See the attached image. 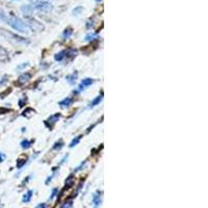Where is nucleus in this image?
<instances>
[{
  "label": "nucleus",
  "mask_w": 208,
  "mask_h": 208,
  "mask_svg": "<svg viewBox=\"0 0 208 208\" xmlns=\"http://www.w3.org/2000/svg\"><path fill=\"white\" fill-rule=\"evenodd\" d=\"M81 135H79V136H77V137H75V139H73V141L71 142V144H70V148H73V147H75L76 145H78V143L80 142V139H81Z\"/></svg>",
  "instance_id": "a211bd4d"
},
{
  "label": "nucleus",
  "mask_w": 208,
  "mask_h": 208,
  "mask_svg": "<svg viewBox=\"0 0 208 208\" xmlns=\"http://www.w3.org/2000/svg\"><path fill=\"white\" fill-rule=\"evenodd\" d=\"M34 110L32 108H26L25 110L23 111V113H22V115H23L25 118H30L32 115H34Z\"/></svg>",
  "instance_id": "dca6fc26"
},
{
  "label": "nucleus",
  "mask_w": 208,
  "mask_h": 208,
  "mask_svg": "<svg viewBox=\"0 0 208 208\" xmlns=\"http://www.w3.org/2000/svg\"><path fill=\"white\" fill-rule=\"evenodd\" d=\"M57 194H58V188H53V189H52V194H51V196H50L49 199L50 200H52L53 198H55Z\"/></svg>",
  "instance_id": "cd10ccee"
},
{
  "label": "nucleus",
  "mask_w": 208,
  "mask_h": 208,
  "mask_svg": "<svg viewBox=\"0 0 208 208\" xmlns=\"http://www.w3.org/2000/svg\"><path fill=\"white\" fill-rule=\"evenodd\" d=\"M60 113H55V115L51 116V117L47 120V122H49V123H50V125L48 127H49V128H51V127L53 126V125L55 124L58 120H60Z\"/></svg>",
  "instance_id": "0eeeda50"
},
{
  "label": "nucleus",
  "mask_w": 208,
  "mask_h": 208,
  "mask_svg": "<svg viewBox=\"0 0 208 208\" xmlns=\"http://www.w3.org/2000/svg\"><path fill=\"white\" fill-rule=\"evenodd\" d=\"M34 208H46V204L45 203H40V204H38Z\"/></svg>",
  "instance_id": "7c9ffc66"
},
{
  "label": "nucleus",
  "mask_w": 208,
  "mask_h": 208,
  "mask_svg": "<svg viewBox=\"0 0 208 208\" xmlns=\"http://www.w3.org/2000/svg\"><path fill=\"white\" fill-rule=\"evenodd\" d=\"M6 81H7V76H4L3 78H2V80L0 81V85H2V84H4Z\"/></svg>",
  "instance_id": "c756f323"
},
{
  "label": "nucleus",
  "mask_w": 208,
  "mask_h": 208,
  "mask_svg": "<svg viewBox=\"0 0 208 208\" xmlns=\"http://www.w3.org/2000/svg\"><path fill=\"white\" fill-rule=\"evenodd\" d=\"M0 34H1L6 41L10 42V43L17 44V45H28V44L30 43L28 39L18 36V34H14V32L10 31V30H7V29H4V28H0Z\"/></svg>",
  "instance_id": "f257e3e1"
},
{
  "label": "nucleus",
  "mask_w": 208,
  "mask_h": 208,
  "mask_svg": "<svg viewBox=\"0 0 208 208\" xmlns=\"http://www.w3.org/2000/svg\"><path fill=\"white\" fill-rule=\"evenodd\" d=\"M94 82H95V80H94L93 78H85V79H83L82 81H81V84L84 87H86V86H89V85H92Z\"/></svg>",
  "instance_id": "2eb2a0df"
},
{
  "label": "nucleus",
  "mask_w": 208,
  "mask_h": 208,
  "mask_svg": "<svg viewBox=\"0 0 208 208\" xmlns=\"http://www.w3.org/2000/svg\"><path fill=\"white\" fill-rule=\"evenodd\" d=\"M32 142L31 141H28V139H23V141L21 142V147L23 149H28L30 146H31Z\"/></svg>",
  "instance_id": "f3484780"
},
{
  "label": "nucleus",
  "mask_w": 208,
  "mask_h": 208,
  "mask_svg": "<svg viewBox=\"0 0 208 208\" xmlns=\"http://www.w3.org/2000/svg\"><path fill=\"white\" fill-rule=\"evenodd\" d=\"M25 163H26V159H19L18 161H17V168H22L24 165H25Z\"/></svg>",
  "instance_id": "bb28decb"
},
{
  "label": "nucleus",
  "mask_w": 208,
  "mask_h": 208,
  "mask_svg": "<svg viewBox=\"0 0 208 208\" xmlns=\"http://www.w3.org/2000/svg\"><path fill=\"white\" fill-rule=\"evenodd\" d=\"M72 98H70V97H68V98H65L63 100H62V101L60 102V107H68V106H70V105L72 104Z\"/></svg>",
  "instance_id": "9d476101"
},
{
  "label": "nucleus",
  "mask_w": 208,
  "mask_h": 208,
  "mask_svg": "<svg viewBox=\"0 0 208 208\" xmlns=\"http://www.w3.org/2000/svg\"><path fill=\"white\" fill-rule=\"evenodd\" d=\"M102 99H103V96H102V95H99L97 98H95V99H94L93 101L91 102V104H89V107L97 106L98 104H100V102L102 101Z\"/></svg>",
  "instance_id": "ddd939ff"
},
{
  "label": "nucleus",
  "mask_w": 208,
  "mask_h": 208,
  "mask_svg": "<svg viewBox=\"0 0 208 208\" xmlns=\"http://www.w3.org/2000/svg\"><path fill=\"white\" fill-rule=\"evenodd\" d=\"M65 57H66V52L65 51L58 52V53H56L55 55H54V60H55L56 62H62Z\"/></svg>",
  "instance_id": "4468645a"
},
{
  "label": "nucleus",
  "mask_w": 208,
  "mask_h": 208,
  "mask_svg": "<svg viewBox=\"0 0 208 208\" xmlns=\"http://www.w3.org/2000/svg\"><path fill=\"white\" fill-rule=\"evenodd\" d=\"M32 7L34 10H41V12H45V13H49L52 10L53 6H52L51 3L47 1H37L32 4Z\"/></svg>",
  "instance_id": "7ed1b4c3"
},
{
  "label": "nucleus",
  "mask_w": 208,
  "mask_h": 208,
  "mask_svg": "<svg viewBox=\"0 0 208 208\" xmlns=\"http://www.w3.org/2000/svg\"><path fill=\"white\" fill-rule=\"evenodd\" d=\"M27 66H28V63H23V65L19 66V67H18V69H23V68L27 67Z\"/></svg>",
  "instance_id": "72a5a7b5"
},
{
  "label": "nucleus",
  "mask_w": 208,
  "mask_h": 208,
  "mask_svg": "<svg viewBox=\"0 0 208 208\" xmlns=\"http://www.w3.org/2000/svg\"><path fill=\"white\" fill-rule=\"evenodd\" d=\"M85 163H86V161H83V163H81V165H80L79 166H78L77 168H75V170H74V171H75V172H78V171H79V170H81V168H83V166H85Z\"/></svg>",
  "instance_id": "c85d7f7f"
},
{
  "label": "nucleus",
  "mask_w": 208,
  "mask_h": 208,
  "mask_svg": "<svg viewBox=\"0 0 208 208\" xmlns=\"http://www.w3.org/2000/svg\"><path fill=\"white\" fill-rule=\"evenodd\" d=\"M10 111V109L7 108H0V113H6Z\"/></svg>",
  "instance_id": "2f4dec72"
},
{
  "label": "nucleus",
  "mask_w": 208,
  "mask_h": 208,
  "mask_svg": "<svg viewBox=\"0 0 208 208\" xmlns=\"http://www.w3.org/2000/svg\"><path fill=\"white\" fill-rule=\"evenodd\" d=\"M95 1H96V2H101L102 0H95Z\"/></svg>",
  "instance_id": "f704fd0d"
},
{
  "label": "nucleus",
  "mask_w": 208,
  "mask_h": 208,
  "mask_svg": "<svg viewBox=\"0 0 208 208\" xmlns=\"http://www.w3.org/2000/svg\"><path fill=\"white\" fill-rule=\"evenodd\" d=\"M32 5H29V4H25V5H22L21 6V10L24 15H30L32 13Z\"/></svg>",
  "instance_id": "6e6552de"
},
{
  "label": "nucleus",
  "mask_w": 208,
  "mask_h": 208,
  "mask_svg": "<svg viewBox=\"0 0 208 208\" xmlns=\"http://www.w3.org/2000/svg\"><path fill=\"white\" fill-rule=\"evenodd\" d=\"M6 19H7V17H6L4 10L0 8V21H6Z\"/></svg>",
  "instance_id": "b1692460"
},
{
  "label": "nucleus",
  "mask_w": 208,
  "mask_h": 208,
  "mask_svg": "<svg viewBox=\"0 0 208 208\" xmlns=\"http://www.w3.org/2000/svg\"><path fill=\"white\" fill-rule=\"evenodd\" d=\"M63 147V142L62 141V139H60V141L57 142V143L54 144L53 146V150H60Z\"/></svg>",
  "instance_id": "6ab92c4d"
},
{
  "label": "nucleus",
  "mask_w": 208,
  "mask_h": 208,
  "mask_svg": "<svg viewBox=\"0 0 208 208\" xmlns=\"http://www.w3.org/2000/svg\"><path fill=\"white\" fill-rule=\"evenodd\" d=\"M32 195H34V192L29 189V190H28V192H26V194L23 196V199H22V202H23V203H28V202H30Z\"/></svg>",
  "instance_id": "1a4fd4ad"
},
{
  "label": "nucleus",
  "mask_w": 208,
  "mask_h": 208,
  "mask_svg": "<svg viewBox=\"0 0 208 208\" xmlns=\"http://www.w3.org/2000/svg\"><path fill=\"white\" fill-rule=\"evenodd\" d=\"M5 159V155L3 154V153H1L0 152V163H2V161Z\"/></svg>",
  "instance_id": "473e14b6"
},
{
  "label": "nucleus",
  "mask_w": 208,
  "mask_h": 208,
  "mask_svg": "<svg viewBox=\"0 0 208 208\" xmlns=\"http://www.w3.org/2000/svg\"><path fill=\"white\" fill-rule=\"evenodd\" d=\"M30 78H31V75H30L29 73H24V74H22V75L19 76L18 83L19 84H25V83H27L28 81H29Z\"/></svg>",
  "instance_id": "423d86ee"
},
{
  "label": "nucleus",
  "mask_w": 208,
  "mask_h": 208,
  "mask_svg": "<svg viewBox=\"0 0 208 208\" xmlns=\"http://www.w3.org/2000/svg\"><path fill=\"white\" fill-rule=\"evenodd\" d=\"M76 54H77V51H76L75 49H70L69 51L66 52V55H71V56H76Z\"/></svg>",
  "instance_id": "a878e982"
},
{
  "label": "nucleus",
  "mask_w": 208,
  "mask_h": 208,
  "mask_svg": "<svg viewBox=\"0 0 208 208\" xmlns=\"http://www.w3.org/2000/svg\"><path fill=\"white\" fill-rule=\"evenodd\" d=\"M72 206H73V201L70 200V201H67V202L63 203L62 208H71Z\"/></svg>",
  "instance_id": "393cba45"
},
{
  "label": "nucleus",
  "mask_w": 208,
  "mask_h": 208,
  "mask_svg": "<svg viewBox=\"0 0 208 208\" xmlns=\"http://www.w3.org/2000/svg\"><path fill=\"white\" fill-rule=\"evenodd\" d=\"M73 183H74V177L73 176H70L69 178L66 180V186H68V187L71 186Z\"/></svg>",
  "instance_id": "5701e85b"
},
{
  "label": "nucleus",
  "mask_w": 208,
  "mask_h": 208,
  "mask_svg": "<svg viewBox=\"0 0 208 208\" xmlns=\"http://www.w3.org/2000/svg\"><path fill=\"white\" fill-rule=\"evenodd\" d=\"M72 34H73V29H72L71 27L66 28V29L63 30V39H65V40H67V39H69L70 37L72 36Z\"/></svg>",
  "instance_id": "f8f14e48"
},
{
  "label": "nucleus",
  "mask_w": 208,
  "mask_h": 208,
  "mask_svg": "<svg viewBox=\"0 0 208 208\" xmlns=\"http://www.w3.org/2000/svg\"><path fill=\"white\" fill-rule=\"evenodd\" d=\"M27 26L30 29L34 30V31H42V30H44V25L40 21L34 18H29V17H27Z\"/></svg>",
  "instance_id": "20e7f679"
},
{
  "label": "nucleus",
  "mask_w": 208,
  "mask_h": 208,
  "mask_svg": "<svg viewBox=\"0 0 208 208\" xmlns=\"http://www.w3.org/2000/svg\"><path fill=\"white\" fill-rule=\"evenodd\" d=\"M8 55L7 51H6V49H4L2 46H0V57H6V56Z\"/></svg>",
  "instance_id": "412c9836"
},
{
  "label": "nucleus",
  "mask_w": 208,
  "mask_h": 208,
  "mask_svg": "<svg viewBox=\"0 0 208 208\" xmlns=\"http://www.w3.org/2000/svg\"><path fill=\"white\" fill-rule=\"evenodd\" d=\"M6 23H7L12 28L16 29L17 31H19V32L25 34V32L28 31L27 24L24 21H22L20 18H18V17H10V18L6 19Z\"/></svg>",
  "instance_id": "f03ea898"
},
{
  "label": "nucleus",
  "mask_w": 208,
  "mask_h": 208,
  "mask_svg": "<svg viewBox=\"0 0 208 208\" xmlns=\"http://www.w3.org/2000/svg\"><path fill=\"white\" fill-rule=\"evenodd\" d=\"M96 38H98V34H87L86 37H85V41H94L95 40Z\"/></svg>",
  "instance_id": "aec40b11"
},
{
  "label": "nucleus",
  "mask_w": 208,
  "mask_h": 208,
  "mask_svg": "<svg viewBox=\"0 0 208 208\" xmlns=\"http://www.w3.org/2000/svg\"><path fill=\"white\" fill-rule=\"evenodd\" d=\"M82 6H77V7H75L73 10V15L74 16H78V15H80V13L82 12Z\"/></svg>",
  "instance_id": "4be33fe9"
},
{
  "label": "nucleus",
  "mask_w": 208,
  "mask_h": 208,
  "mask_svg": "<svg viewBox=\"0 0 208 208\" xmlns=\"http://www.w3.org/2000/svg\"><path fill=\"white\" fill-rule=\"evenodd\" d=\"M66 79H67V81L70 83V84H74V83L76 82V79H77V73H73L71 74V75H68L67 77H66Z\"/></svg>",
  "instance_id": "9b49d317"
},
{
  "label": "nucleus",
  "mask_w": 208,
  "mask_h": 208,
  "mask_svg": "<svg viewBox=\"0 0 208 208\" xmlns=\"http://www.w3.org/2000/svg\"><path fill=\"white\" fill-rule=\"evenodd\" d=\"M102 192H96V194L94 195V197H93V204H94V207L95 208H98L101 205V203H102Z\"/></svg>",
  "instance_id": "39448f33"
}]
</instances>
